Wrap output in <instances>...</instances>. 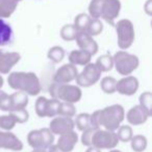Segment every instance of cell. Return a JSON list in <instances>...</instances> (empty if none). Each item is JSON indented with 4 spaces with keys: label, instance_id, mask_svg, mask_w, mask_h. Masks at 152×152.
Listing matches in <instances>:
<instances>
[{
    "label": "cell",
    "instance_id": "cell-23",
    "mask_svg": "<svg viewBox=\"0 0 152 152\" xmlns=\"http://www.w3.org/2000/svg\"><path fill=\"white\" fill-rule=\"evenodd\" d=\"M130 146L134 152H144L148 147V140L143 134L133 135L130 140Z\"/></svg>",
    "mask_w": 152,
    "mask_h": 152
},
{
    "label": "cell",
    "instance_id": "cell-24",
    "mask_svg": "<svg viewBox=\"0 0 152 152\" xmlns=\"http://www.w3.org/2000/svg\"><path fill=\"white\" fill-rule=\"evenodd\" d=\"M116 134L119 142L128 143L130 142L131 137H133V130L130 125H120L116 130Z\"/></svg>",
    "mask_w": 152,
    "mask_h": 152
},
{
    "label": "cell",
    "instance_id": "cell-27",
    "mask_svg": "<svg viewBox=\"0 0 152 152\" xmlns=\"http://www.w3.org/2000/svg\"><path fill=\"white\" fill-rule=\"evenodd\" d=\"M92 20V17L87 14H79L75 17L74 20V25L77 28L78 31H87L88 27H89V24Z\"/></svg>",
    "mask_w": 152,
    "mask_h": 152
},
{
    "label": "cell",
    "instance_id": "cell-30",
    "mask_svg": "<svg viewBox=\"0 0 152 152\" xmlns=\"http://www.w3.org/2000/svg\"><path fill=\"white\" fill-rule=\"evenodd\" d=\"M10 115L15 119L16 123L19 124H24L28 121L29 119V113L27 112L26 108H20V110H10L9 112Z\"/></svg>",
    "mask_w": 152,
    "mask_h": 152
},
{
    "label": "cell",
    "instance_id": "cell-47",
    "mask_svg": "<svg viewBox=\"0 0 152 152\" xmlns=\"http://www.w3.org/2000/svg\"><path fill=\"white\" fill-rule=\"evenodd\" d=\"M0 92H1V90H0Z\"/></svg>",
    "mask_w": 152,
    "mask_h": 152
},
{
    "label": "cell",
    "instance_id": "cell-16",
    "mask_svg": "<svg viewBox=\"0 0 152 152\" xmlns=\"http://www.w3.org/2000/svg\"><path fill=\"white\" fill-rule=\"evenodd\" d=\"M20 59L21 55L18 52H3L0 50V74H9Z\"/></svg>",
    "mask_w": 152,
    "mask_h": 152
},
{
    "label": "cell",
    "instance_id": "cell-26",
    "mask_svg": "<svg viewBox=\"0 0 152 152\" xmlns=\"http://www.w3.org/2000/svg\"><path fill=\"white\" fill-rule=\"evenodd\" d=\"M116 86H117V79L110 76H105L100 81V88L105 94H114L116 93Z\"/></svg>",
    "mask_w": 152,
    "mask_h": 152
},
{
    "label": "cell",
    "instance_id": "cell-10",
    "mask_svg": "<svg viewBox=\"0 0 152 152\" xmlns=\"http://www.w3.org/2000/svg\"><path fill=\"white\" fill-rule=\"evenodd\" d=\"M121 10L120 0H104L102 3L101 12H100V18L107 22L108 24L114 26L115 20L118 18Z\"/></svg>",
    "mask_w": 152,
    "mask_h": 152
},
{
    "label": "cell",
    "instance_id": "cell-31",
    "mask_svg": "<svg viewBox=\"0 0 152 152\" xmlns=\"http://www.w3.org/2000/svg\"><path fill=\"white\" fill-rule=\"evenodd\" d=\"M47 56H48V58L51 61H53L55 64H58L65 57V50L61 46H54L49 49L48 53H47Z\"/></svg>",
    "mask_w": 152,
    "mask_h": 152
},
{
    "label": "cell",
    "instance_id": "cell-2",
    "mask_svg": "<svg viewBox=\"0 0 152 152\" xmlns=\"http://www.w3.org/2000/svg\"><path fill=\"white\" fill-rule=\"evenodd\" d=\"M125 119V108L121 104H113L100 110V126L116 131Z\"/></svg>",
    "mask_w": 152,
    "mask_h": 152
},
{
    "label": "cell",
    "instance_id": "cell-18",
    "mask_svg": "<svg viewBox=\"0 0 152 152\" xmlns=\"http://www.w3.org/2000/svg\"><path fill=\"white\" fill-rule=\"evenodd\" d=\"M78 140L79 137L77 132L75 130H72L59 135L56 146L63 152H72L76 144L78 143Z\"/></svg>",
    "mask_w": 152,
    "mask_h": 152
},
{
    "label": "cell",
    "instance_id": "cell-19",
    "mask_svg": "<svg viewBox=\"0 0 152 152\" xmlns=\"http://www.w3.org/2000/svg\"><path fill=\"white\" fill-rule=\"evenodd\" d=\"M92 54L86 50H73L69 54V63L74 66H86L91 63Z\"/></svg>",
    "mask_w": 152,
    "mask_h": 152
},
{
    "label": "cell",
    "instance_id": "cell-14",
    "mask_svg": "<svg viewBox=\"0 0 152 152\" xmlns=\"http://www.w3.org/2000/svg\"><path fill=\"white\" fill-rule=\"evenodd\" d=\"M77 74H78V71H77L76 66L70 63L66 64L56 70L53 76V81L57 83H70L71 81L75 80Z\"/></svg>",
    "mask_w": 152,
    "mask_h": 152
},
{
    "label": "cell",
    "instance_id": "cell-8",
    "mask_svg": "<svg viewBox=\"0 0 152 152\" xmlns=\"http://www.w3.org/2000/svg\"><path fill=\"white\" fill-rule=\"evenodd\" d=\"M61 101L56 98H48L40 96L34 103V112L40 118H53L58 115V107Z\"/></svg>",
    "mask_w": 152,
    "mask_h": 152
},
{
    "label": "cell",
    "instance_id": "cell-34",
    "mask_svg": "<svg viewBox=\"0 0 152 152\" xmlns=\"http://www.w3.org/2000/svg\"><path fill=\"white\" fill-rule=\"evenodd\" d=\"M103 30V25H102V22L100 21L99 19H94L92 18L91 22L89 24V27L87 29V34H90L92 37H95V36H99L100 34L102 32Z\"/></svg>",
    "mask_w": 152,
    "mask_h": 152
},
{
    "label": "cell",
    "instance_id": "cell-41",
    "mask_svg": "<svg viewBox=\"0 0 152 152\" xmlns=\"http://www.w3.org/2000/svg\"><path fill=\"white\" fill-rule=\"evenodd\" d=\"M86 152H101V150L94 147V146H90V147H88V149L86 150Z\"/></svg>",
    "mask_w": 152,
    "mask_h": 152
},
{
    "label": "cell",
    "instance_id": "cell-32",
    "mask_svg": "<svg viewBox=\"0 0 152 152\" xmlns=\"http://www.w3.org/2000/svg\"><path fill=\"white\" fill-rule=\"evenodd\" d=\"M58 116L64 117H69V118H73L76 116V107L73 103L70 102H61L58 107Z\"/></svg>",
    "mask_w": 152,
    "mask_h": 152
},
{
    "label": "cell",
    "instance_id": "cell-6",
    "mask_svg": "<svg viewBox=\"0 0 152 152\" xmlns=\"http://www.w3.org/2000/svg\"><path fill=\"white\" fill-rule=\"evenodd\" d=\"M118 37V46L122 50L128 49L134 42V28L130 20L122 19L115 24Z\"/></svg>",
    "mask_w": 152,
    "mask_h": 152
},
{
    "label": "cell",
    "instance_id": "cell-40",
    "mask_svg": "<svg viewBox=\"0 0 152 152\" xmlns=\"http://www.w3.org/2000/svg\"><path fill=\"white\" fill-rule=\"evenodd\" d=\"M47 152H63L61 149H58V147L56 146V144H52L51 146H49L48 149H47Z\"/></svg>",
    "mask_w": 152,
    "mask_h": 152
},
{
    "label": "cell",
    "instance_id": "cell-13",
    "mask_svg": "<svg viewBox=\"0 0 152 152\" xmlns=\"http://www.w3.org/2000/svg\"><path fill=\"white\" fill-rule=\"evenodd\" d=\"M0 149L21 151L23 149V143L12 131L0 130Z\"/></svg>",
    "mask_w": 152,
    "mask_h": 152
},
{
    "label": "cell",
    "instance_id": "cell-9",
    "mask_svg": "<svg viewBox=\"0 0 152 152\" xmlns=\"http://www.w3.org/2000/svg\"><path fill=\"white\" fill-rule=\"evenodd\" d=\"M102 72L97 67L96 64H87L80 73L77 74L75 81L78 87L81 88H90L96 85L101 78Z\"/></svg>",
    "mask_w": 152,
    "mask_h": 152
},
{
    "label": "cell",
    "instance_id": "cell-12",
    "mask_svg": "<svg viewBox=\"0 0 152 152\" xmlns=\"http://www.w3.org/2000/svg\"><path fill=\"white\" fill-rule=\"evenodd\" d=\"M140 87L139 79L134 76L127 75L120 80H117L116 92L124 96H133Z\"/></svg>",
    "mask_w": 152,
    "mask_h": 152
},
{
    "label": "cell",
    "instance_id": "cell-11",
    "mask_svg": "<svg viewBox=\"0 0 152 152\" xmlns=\"http://www.w3.org/2000/svg\"><path fill=\"white\" fill-rule=\"evenodd\" d=\"M48 128L54 135H61L63 133L74 130L75 125H74V120L72 118L57 115L52 118Z\"/></svg>",
    "mask_w": 152,
    "mask_h": 152
},
{
    "label": "cell",
    "instance_id": "cell-1",
    "mask_svg": "<svg viewBox=\"0 0 152 152\" xmlns=\"http://www.w3.org/2000/svg\"><path fill=\"white\" fill-rule=\"evenodd\" d=\"M7 83L11 89L22 91L28 96H38L42 91L40 79L34 72H12Z\"/></svg>",
    "mask_w": 152,
    "mask_h": 152
},
{
    "label": "cell",
    "instance_id": "cell-36",
    "mask_svg": "<svg viewBox=\"0 0 152 152\" xmlns=\"http://www.w3.org/2000/svg\"><path fill=\"white\" fill-rule=\"evenodd\" d=\"M104 0H92L89 5V13L90 16L94 19H99L100 12H101L102 3Z\"/></svg>",
    "mask_w": 152,
    "mask_h": 152
},
{
    "label": "cell",
    "instance_id": "cell-17",
    "mask_svg": "<svg viewBox=\"0 0 152 152\" xmlns=\"http://www.w3.org/2000/svg\"><path fill=\"white\" fill-rule=\"evenodd\" d=\"M75 41H76V44H77V46H78L79 48L83 49V50L88 51L89 53H91L92 56L95 55L96 53L98 52L99 47H98L97 42L94 40L93 37L88 34L87 32L78 31Z\"/></svg>",
    "mask_w": 152,
    "mask_h": 152
},
{
    "label": "cell",
    "instance_id": "cell-44",
    "mask_svg": "<svg viewBox=\"0 0 152 152\" xmlns=\"http://www.w3.org/2000/svg\"><path fill=\"white\" fill-rule=\"evenodd\" d=\"M110 152H122V151H120V150H118V149H115L114 148V149H110Z\"/></svg>",
    "mask_w": 152,
    "mask_h": 152
},
{
    "label": "cell",
    "instance_id": "cell-3",
    "mask_svg": "<svg viewBox=\"0 0 152 152\" xmlns=\"http://www.w3.org/2000/svg\"><path fill=\"white\" fill-rule=\"evenodd\" d=\"M49 94L51 98H56L59 101L77 103L83 97V91L78 86L69 85V83H53L49 88Z\"/></svg>",
    "mask_w": 152,
    "mask_h": 152
},
{
    "label": "cell",
    "instance_id": "cell-22",
    "mask_svg": "<svg viewBox=\"0 0 152 152\" xmlns=\"http://www.w3.org/2000/svg\"><path fill=\"white\" fill-rule=\"evenodd\" d=\"M18 1L16 0H3L0 2V18H9L16 11Z\"/></svg>",
    "mask_w": 152,
    "mask_h": 152
},
{
    "label": "cell",
    "instance_id": "cell-35",
    "mask_svg": "<svg viewBox=\"0 0 152 152\" xmlns=\"http://www.w3.org/2000/svg\"><path fill=\"white\" fill-rule=\"evenodd\" d=\"M16 121L11 115H2L0 116V130L11 131L16 126Z\"/></svg>",
    "mask_w": 152,
    "mask_h": 152
},
{
    "label": "cell",
    "instance_id": "cell-43",
    "mask_svg": "<svg viewBox=\"0 0 152 152\" xmlns=\"http://www.w3.org/2000/svg\"><path fill=\"white\" fill-rule=\"evenodd\" d=\"M3 83H4V80H3V78H2V76L0 75V89L3 87Z\"/></svg>",
    "mask_w": 152,
    "mask_h": 152
},
{
    "label": "cell",
    "instance_id": "cell-4",
    "mask_svg": "<svg viewBox=\"0 0 152 152\" xmlns=\"http://www.w3.org/2000/svg\"><path fill=\"white\" fill-rule=\"evenodd\" d=\"M113 58H114V66L117 72L123 76L130 75L137 69L140 65L139 57L126 51H118L113 56Z\"/></svg>",
    "mask_w": 152,
    "mask_h": 152
},
{
    "label": "cell",
    "instance_id": "cell-7",
    "mask_svg": "<svg viewBox=\"0 0 152 152\" xmlns=\"http://www.w3.org/2000/svg\"><path fill=\"white\" fill-rule=\"evenodd\" d=\"M27 143L32 149L43 148L48 149L49 146L54 144V134L49 128L34 129L27 134Z\"/></svg>",
    "mask_w": 152,
    "mask_h": 152
},
{
    "label": "cell",
    "instance_id": "cell-33",
    "mask_svg": "<svg viewBox=\"0 0 152 152\" xmlns=\"http://www.w3.org/2000/svg\"><path fill=\"white\" fill-rule=\"evenodd\" d=\"M140 105L143 106L147 113L152 117V93L151 92H144L139 98Z\"/></svg>",
    "mask_w": 152,
    "mask_h": 152
},
{
    "label": "cell",
    "instance_id": "cell-28",
    "mask_svg": "<svg viewBox=\"0 0 152 152\" xmlns=\"http://www.w3.org/2000/svg\"><path fill=\"white\" fill-rule=\"evenodd\" d=\"M78 30L74 24H66L61 29V37L65 41H74L77 37Z\"/></svg>",
    "mask_w": 152,
    "mask_h": 152
},
{
    "label": "cell",
    "instance_id": "cell-25",
    "mask_svg": "<svg viewBox=\"0 0 152 152\" xmlns=\"http://www.w3.org/2000/svg\"><path fill=\"white\" fill-rule=\"evenodd\" d=\"M95 64L101 72H108L114 68V58H113L112 55L104 54L98 57L97 61Z\"/></svg>",
    "mask_w": 152,
    "mask_h": 152
},
{
    "label": "cell",
    "instance_id": "cell-42",
    "mask_svg": "<svg viewBox=\"0 0 152 152\" xmlns=\"http://www.w3.org/2000/svg\"><path fill=\"white\" fill-rule=\"evenodd\" d=\"M31 152H47V149H43V148H37V149H34Z\"/></svg>",
    "mask_w": 152,
    "mask_h": 152
},
{
    "label": "cell",
    "instance_id": "cell-39",
    "mask_svg": "<svg viewBox=\"0 0 152 152\" xmlns=\"http://www.w3.org/2000/svg\"><path fill=\"white\" fill-rule=\"evenodd\" d=\"M90 127L101 128V126H100V110H97L92 114H90Z\"/></svg>",
    "mask_w": 152,
    "mask_h": 152
},
{
    "label": "cell",
    "instance_id": "cell-38",
    "mask_svg": "<svg viewBox=\"0 0 152 152\" xmlns=\"http://www.w3.org/2000/svg\"><path fill=\"white\" fill-rule=\"evenodd\" d=\"M96 128H92V127H90V128L86 129V130L81 131V137H80V141H81V144H83V146H86V147H90V146H92V134H93L94 130H95Z\"/></svg>",
    "mask_w": 152,
    "mask_h": 152
},
{
    "label": "cell",
    "instance_id": "cell-29",
    "mask_svg": "<svg viewBox=\"0 0 152 152\" xmlns=\"http://www.w3.org/2000/svg\"><path fill=\"white\" fill-rule=\"evenodd\" d=\"M74 125H75V128H77V130L79 131H83L90 128V114L88 113L78 114L75 117Z\"/></svg>",
    "mask_w": 152,
    "mask_h": 152
},
{
    "label": "cell",
    "instance_id": "cell-5",
    "mask_svg": "<svg viewBox=\"0 0 152 152\" xmlns=\"http://www.w3.org/2000/svg\"><path fill=\"white\" fill-rule=\"evenodd\" d=\"M92 146L100 150L114 149L118 146L119 140L117 137L116 131L107 130V129L96 128L92 134Z\"/></svg>",
    "mask_w": 152,
    "mask_h": 152
},
{
    "label": "cell",
    "instance_id": "cell-21",
    "mask_svg": "<svg viewBox=\"0 0 152 152\" xmlns=\"http://www.w3.org/2000/svg\"><path fill=\"white\" fill-rule=\"evenodd\" d=\"M14 32L7 22L0 18V46H7L13 42Z\"/></svg>",
    "mask_w": 152,
    "mask_h": 152
},
{
    "label": "cell",
    "instance_id": "cell-37",
    "mask_svg": "<svg viewBox=\"0 0 152 152\" xmlns=\"http://www.w3.org/2000/svg\"><path fill=\"white\" fill-rule=\"evenodd\" d=\"M11 108V99L10 95L5 92H0V110L2 112H9Z\"/></svg>",
    "mask_w": 152,
    "mask_h": 152
},
{
    "label": "cell",
    "instance_id": "cell-46",
    "mask_svg": "<svg viewBox=\"0 0 152 152\" xmlns=\"http://www.w3.org/2000/svg\"><path fill=\"white\" fill-rule=\"evenodd\" d=\"M1 1H3V0H0V2H1Z\"/></svg>",
    "mask_w": 152,
    "mask_h": 152
},
{
    "label": "cell",
    "instance_id": "cell-45",
    "mask_svg": "<svg viewBox=\"0 0 152 152\" xmlns=\"http://www.w3.org/2000/svg\"><path fill=\"white\" fill-rule=\"evenodd\" d=\"M16 1H18V2H19V1H22V0H16Z\"/></svg>",
    "mask_w": 152,
    "mask_h": 152
},
{
    "label": "cell",
    "instance_id": "cell-20",
    "mask_svg": "<svg viewBox=\"0 0 152 152\" xmlns=\"http://www.w3.org/2000/svg\"><path fill=\"white\" fill-rule=\"evenodd\" d=\"M11 99V108L10 110H20V108H26L29 99L28 95L22 91H16L12 95H10Z\"/></svg>",
    "mask_w": 152,
    "mask_h": 152
},
{
    "label": "cell",
    "instance_id": "cell-15",
    "mask_svg": "<svg viewBox=\"0 0 152 152\" xmlns=\"http://www.w3.org/2000/svg\"><path fill=\"white\" fill-rule=\"evenodd\" d=\"M150 115L147 113V110L139 105H134L130 108L127 113H125V119L127 120L129 125L132 126H139V125L145 124L150 118Z\"/></svg>",
    "mask_w": 152,
    "mask_h": 152
}]
</instances>
